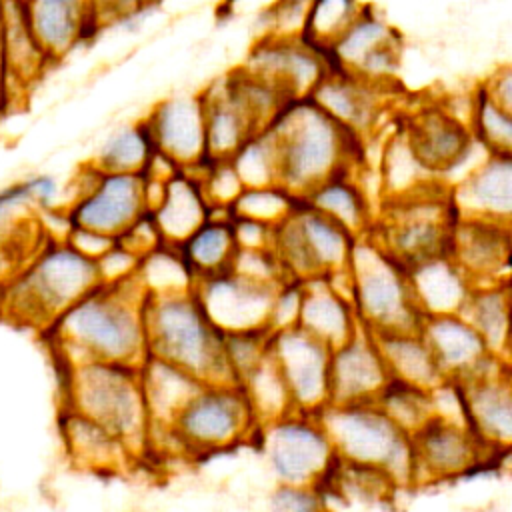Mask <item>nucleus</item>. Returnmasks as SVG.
I'll return each instance as SVG.
<instances>
[{"label":"nucleus","instance_id":"1","mask_svg":"<svg viewBox=\"0 0 512 512\" xmlns=\"http://www.w3.org/2000/svg\"><path fill=\"white\" fill-rule=\"evenodd\" d=\"M146 292L136 272L100 284L62 312L46 330L60 364L104 362L140 368L146 360Z\"/></svg>","mask_w":512,"mask_h":512},{"label":"nucleus","instance_id":"2","mask_svg":"<svg viewBox=\"0 0 512 512\" xmlns=\"http://www.w3.org/2000/svg\"><path fill=\"white\" fill-rule=\"evenodd\" d=\"M102 284L96 260L64 238L38 242L0 282V312L42 332L72 304Z\"/></svg>","mask_w":512,"mask_h":512},{"label":"nucleus","instance_id":"3","mask_svg":"<svg viewBox=\"0 0 512 512\" xmlns=\"http://www.w3.org/2000/svg\"><path fill=\"white\" fill-rule=\"evenodd\" d=\"M278 162V186L304 200L326 180L346 174L354 158L352 130L310 98L290 102L268 126Z\"/></svg>","mask_w":512,"mask_h":512},{"label":"nucleus","instance_id":"4","mask_svg":"<svg viewBox=\"0 0 512 512\" xmlns=\"http://www.w3.org/2000/svg\"><path fill=\"white\" fill-rule=\"evenodd\" d=\"M146 356L162 360L202 384H234L224 334L206 316L194 288L146 296ZM238 384V382H236Z\"/></svg>","mask_w":512,"mask_h":512},{"label":"nucleus","instance_id":"5","mask_svg":"<svg viewBox=\"0 0 512 512\" xmlns=\"http://www.w3.org/2000/svg\"><path fill=\"white\" fill-rule=\"evenodd\" d=\"M64 368L62 406L70 408L114 434L128 452L146 442L150 432L140 368L82 362Z\"/></svg>","mask_w":512,"mask_h":512},{"label":"nucleus","instance_id":"6","mask_svg":"<svg viewBox=\"0 0 512 512\" xmlns=\"http://www.w3.org/2000/svg\"><path fill=\"white\" fill-rule=\"evenodd\" d=\"M346 278L350 302L364 330L370 334L420 330L424 318L416 308L408 270L370 236L354 242Z\"/></svg>","mask_w":512,"mask_h":512},{"label":"nucleus","instance_id":"7","mask_svg":"<svg viewBox=\"0 0 512 512\" xmlns=\"http://www.w3.org/2000/svg\"><path fill=\"white\" fill-rule=\"evenodd\" d=\"M456 218L450 192L432 182L406 196L386 198L366 236L408 270L448 254Z\"/></svg>","mask_w":512,"mask_h":512},{"label":"nucleus","instance_id":"8","mask_svg":"<svg viewBox=\"0 0 512 512\" xmlns=\"http://www.w3.org/2000/svg\"><path fill=\"white\" fill-rule=\"evenodd\" d=\"M316 418L340 460L376 468L392 480L412 478L410 436L376 402L324 406Z\"/></svg>","mask_w":512,"mask_h":512},{"label":"nucleus","instance_id":"9","mask_svg":"<svg viewBox=\"0 0 512 512\" xmlns=\"http://www.w3.org/2000/svg\"><path fill=\"white\" fill-rule=\"evenodd\" d=\"M356 240L338 222L300 200L274 228L270 250L288 282H306L344 272Z\"/></svg>","mask_w":512,"mask_h":512},{"label":"nucleus","instance_id":"10","mask_svg":"<svg viewBox=\"0 0 512 512\" xmlns=\"http://www.w3.org/2000/svg\"><path fill=\"white\" fill-rule=\"evenodd\" d=\"M148 212L144 174H110L88 164L64 220L66 230L82 228L118 240Z\"/></svg>","mask_w":512,"mask_h":512},{"label":"nucleus","instance_id":"11","mask_svg":"<svg viewBox=\"0 0 512 512\" xmlns=\"http://www.w3.org/2000/svg\"><path fill=\"white\" fill-rule=\"evenodd\" d=\"M260 428L240 384H204L176 414L168 432L188 450H218Z\"/></svg>","mask_w":512,"mask_h":512},{"label":"nucleus","instance_id":"12","mask_svg":"<svg viewBox=\"0 0 512 512\" xmlns=\"http://www.w3.org/2000/svg\"><path fill=\"white\" fill-rule=\"evenodd\" d=\"M262 432L270 466L292 488L322 480L336 454L316 414H288Z\"/></svg>","mask_w":512,"mask_h":512},{"label":"nucleus","instance_id":"13","mask_svg":"<svg viewBox=\"0 0 512 512\" xmlns=\"http://www.w3.org/2000/svg\"><path fill=\"white\" fill-rule=\"evenodd\" d=\"M454 388L462 424L482 448L508 450L512 436V388L508 360L492 358L476 374L448 382Z\"/></svg>","mask_w":512,"mask_h":512},{"label":"nucleus","instance_id":"14","mask_svg":"<svg viewBox=\"0 0 512 512\" xmlns=\"http://www.w3.org/2000/svg\"><path fill=\"white\" fill-rule=\"evenodd\" d=\"M282 284L256 282L226 270L222 274L198 280L194 292L222 334L270 332V318Z\"/></svg>","mask_w":512,"mask_h":512},{"label":"nucleus","instance_id":"15","mask_svg":"<svg viewBox=\"0 0 512 512\" xmlns=\"http://www.w3.org/2000/svg\"><path fill=\"white\" fill-rule=\"evenodd\" d=\"M268 352L284 380L294 412L318 414L328 406L330 352L298 326L270 332Z\"/></svg>","mask_w":512,"mask_h":512},{"label":"nucleus","instance_id":"16","mask_svg":"<svg viewBox=\"0 0 512 512\" xmlns=\"http://www.w3.org/2000/svg\"><path fill=\"white\" fill-rule=\"evenodd\" d=\"M328 50L338 62V72L380 88L400 66V36L366 6Z\"/></svg>","mask_w":512,"mask_h":512},{"label":"nucleus","instance_id":"17","mask_svg":"<svg viewBox=\"0 0 512 512\" xmlns=\"http://www.w3.org/2000/svg\"><path fill=\"white\" fill-rule=\"evenodd\" d=\"M154 152L176 168L206 162L204 100L198 94H176L160 100L144 120Z\"/></svg>","mask_w":512,"mask_h":512},{"label":"nucleus","instance_id":"18","mask_svg":"<svg viewBox=\"0 0 512 512\" xmlns=\"http://www.w3.org/2000/svg\"><path fill=\"white\" fill-rule=\"evenodd\" d=\"M244 70L268 80L288 102L310 98L330 72L322 54L304 40L276 36H266L254 48Z\"/></svg>","mask_w":512,"mask_h":512},{"label":"nucleus","instance_id":"19","mask_svg":"<svg viewBox=\"0 0 512 512\" xmlns=\"http://www.w3.org/2000/svg\"><path fill=\"white\" fill-rule=\"evenodd\" d=\"M390 374L374 336L362 326L342 346L330 352L328 406L376 402Z\"/></svg>","mask_w":512,"mask_h":512},{"label":"nucleus","instance_id":"20","mask_svg":"<svg viewBox=\"0 0 512 512\" xmlns=\"http://www.w3.org/2000/svg\"><path fill=\"white\" fill-rule=\"evenodd\" d=\"M448 256L474 288L508 282L510 224L458 216Z\"/></svg>","mask_w":512,"mask_h":512},{"label":"nucleus","instance_id":"21","mask_svg":"<svg viewBox=\"0 0 512 512\" xmlns=\"http://www.w3.org/2000/svg\"><path fill=\"white\" fill-rule=\"evenodd\" d=\"M412 478H448L466 472L482 458V444L470 430L442 414H434L412 436Z\"/></svg>","mask_w":512,"mask_h":512},{"label":"nucleus","instance_id":"22","mask_svg":"<svg viewBox=\"0 0 512 512\" xmlns=\"http://www.w3.org/2000/svg\"><path fill=\"white\" fill-rule=\"evenodd\" d=\"M402 134L420 166L432 176L460 166L474 146L470 128L458 116L432 106L416 112Z\"/></svg>","mask_w":512,"mask_h":512},{"label":"nucleus","instance_id":"23","mask_svg":"<svg viewBox=\"0 0 512 512\" xmlns=\"http://www.w3.org/2000/svg\"><path fill=\"white\" fill-rule=\"evenodd\" d=\"M418 332L446 382L464 380L498 358L460 314L428 316Z\"/></svg>","mask_w":512,"mask_h":512},{"label":"nucleus","instance_id":"24","mask_svg":"<svg viewBox=\"0 0 512 512\" xmlns=\"http://www.w3.org/2000/svg\"><path fill=\"white\" fill-rule=\"evenodd\" d=\"M2 12V98L24 96L52 64L34 38L24 2H0Z\"/></svg>","mask_w":512,"mask_h":512},{"label":"nucleus","instance_id":"25","mask_svg":"<svg viewBox=\"0 0 512 512\" xmlns=\"http://www.w3.org/2000/svg\"><path fill=\"white\" fill-rule=\"evenodd\" d=\"M34 38L52 64L62 60L100 26L96 4L74 0L24 2Z\"/></svg>","mask_w":512,"mask_h":512},{"label":"nucleus","instance_id":"26","mask_svg":"<svg viewBox=\"0 0 512 512\" xmlns=\"http://www.w3.org/2000/svg\"><path fill=\"white\" fill-rule=\"evenodd\" d=\"M296 326L334 350L348 342L360 328L346 290L330 278L300 282V306Z\"/></svg>","mask_w":512,"mask_h":512},{"label":"nucleus","instance_id":"27","mask_svg":"<svg viewBox=\"0 0 512 512\" xmlns=\"http://www.w3.org/2000/svg\"><path fill=\"white\" fill-rule=\"evenodd\" d=\"M204 122H206V162H224L262 128L240 98L234 80L226 78L218 88L208 90L204 96Z\"/></svg>","mask_w":512,"mask_h":512},{"label":"nucleus","instance_id":"28","mask_svg":"<svg viewBox=\"0 0 512 512\" xmlns=\"http://www.w3.org/2000/svg\"><path fill=\"white\" fill-rule=\"evenodd\" d=\"M458 216L484 218L510 224L512 212V160L488 154L450 194Z\"/></svg>","mask_w":512,"mask_h":512},{"label":"nucleus","instance_id":"29","mask_svg":"<svg viewBox=\"0 0 512 512\" xmlns=\"http://www.w3.org/2000/svg\"><path fill=\"white\" fill-rule=\"evenodd\" d=\"M200 180L184 172H176L166 180L160 200L150 210V218L160 234L162 246H182L212 214Z\"/></svg>","mask_w":512,"mask_h":512},{"label":"nucleus","instance_id":"30","mask_svg":"<svg viewBox=\"0 0 512 512\" xmlns=\"http://www.w3.org/2000/svg\"><path fill=\"white\" fill-rule=\"evenodd\" d=\"M408 280L422 318L460 314L474 288L448 254L408 268Z\"/></svg>","mask_w":512,"mask_h":512},{"label":"nucleus","instance_id":"31","mask_svg":"<svg viewBox=\"0 0 512 512\" xmlns=\"http://www.w3.org/2000/svg\"><path fill=\"white\" fill-rule=\"evenodd\" d=\"M58 428L64 450L76 466L114 470L130 456L128 448L114 434L70 408H60Z\"/></svg>","mask_w":512,"mask_h":512},{"label":"nucleus","instance_id":"32","mask_svg":"<svg viewBox=\"0 0 512 512\" xmlns=\"http://www.w3.org/2000/svg\"><path fill=\"white\" fill-rule=\"evenodd\" d=\"M372 336L390 380L424 392H434L446 382L420 332H382Z\"/></svg>","mask_w":512,"mask_h":512},{"label":"nucleus","instance_id":"33","mask_svg":"<svg viewBox=\"0 0 512 512\" xmlns=\"http://www.w3.org/2000/svg\"><path fill=\"white\" fill-rule=\"evenodd\" d=\"M376 88L374 84L352 78L344 72H328L310 100L318 104L338 124L358 134L376 114Z\"/></svg>","mask_w":512,"mask_h":512},{"label":"nucleus","instance_id":"34","mask_svg":"<svg viewBox=\"0 0 512 512\" xmlns=\"http://www.w3.org/2000/svg\"><path fill=\"white\" fill-rule=\"evenodd\" d=\"M304 202L338 222L352 236L362 238L374 224L368 192L348 174H338L314 188Z\"/></svg>","mask_w":512,"mask_h":512},{"label":"nucleus","instance_id":"35","mask_svg":"<svg viewBox=\"0 0 512 512\" xmlns=\"http://www.w3.org/2000/svg\"><path fill=\"white\" fill-rule=\"evenodd\" d=\"M194 282L230 270L238 250L232 220L208 218L182 246L176 248Z\"/></svg>","mask_w":512,"mask_h":512},{"label":"nucleus","instance_id":"36","mask_svg":"<svg viewBox=\"0 0 512 512\" xmlns=\"http://www.w3.org/2000/svg\"><path fill=\"white\" fill-rule=\"evenodd\" d=\"M460 316L482 336L488 350L508 360L510 326V288L508 282L472 288Z\"/></svg>","mask_w":512,"mask_h":512},{"label":"nucleus","instance_id":"37","mask_svg":"<svg viewBox=\"0 0 512 512\" xmlns=\"http://www.w3.org/2000/svg\"><path fill=\"white\" fill-rule=\"evenodd\" d=\"M154 154L144 120L114 128L100 144L92 168L110 174H144Z\"/></svg>","mask_w":512,"mask_h":512},{"label":"nucleus","instance_id":"38","mask_svg":"<svg viewBox=\"0 0 512 512\" xmlns=\"http://www.w3.org/2000/svg\"><path fill=\"white\" fill-rule=\"evenodd\" d=\"M470 132L474 142H480L488 154L510 156L512 110L492 100L482 84L476 88L470 104Z\"/></svg>","mask_w":512,"mask_h":512},{"label":"nucleus","instance_id":"39","mask_svg":"<svg viewBox=\"0 0 512 512\" xmlns=\"http://www.w3.org/2000/svg\"><path fill=\"white\" fill-rule=\"evenodd\" d=\"M244 188L278 186L276 148L268 128L252 136L230 160Z\"/></svg>","mask_w":512,"mask_h":512},{"label":"nucleus","instance_id":"40","mask_svg":"<svg viewBox=\"0 0 512 512\" xmlns=\"http://www.w3.org/2000/svg\"><path fill=\"white\" fill-rule=\"evenodd\" d=\"M300 200L286 192L282 186L244 188L234 204L228 208L234 218L252 220L276 228L290 216Z\"/></svg>","mask_w":512,"mask_h":512},{"label":"nucleus","instance_id":"41","mask_svg":"<svg viewBox=\"0 0 512 512\" xmlns=\"http://www.w3.org/2000/svg\"><path fill=\"white\" fill-rule=\"evenodd\" d=\"M364 4L354 2H318L308 6L304 30L300 40L312 48L324 46L330 48L346 28L360 16Z\"/></svg>","mask_w":512,"mask_h":512},{"label":"nucleus","instance_id":"42","mask_svg":"<svg viewBox=\"0 0 512 512\" xmlns=\"http://www.w3.org/2000/svg\"><path fill=\"white\" fill-rule=\"evenodd\" d=\"M58 196V182L48 174H34L0 188V222L26 206H50Z\"/></svg>","mask_w":512,"mask_h":512},{"label":"nucleus","instance_id":"43","mask_svg":"<svg viewBox=\"0 0 512 512\" xmlns=\"http://www.w3.org/2000/svg\"><path fill=\"white\" fill-rule=\"evenodd\" d=\"M482 88L488 92L492 100H496L500 106L512 110V72L508 66H500L492 72L488 82L482 84Z\"/></svg>","mask_w":512,"mask_h":512},{"label":"nucleus","instance_id":"44","mask_svg":"<svg viewBox=\"0 0 512 512\" xmlns=\"http://www.w3.org/2000/svg\"><path fill=\"white\" fill-rule=\"evenodd\" d=\"M0 100L4 104V98H2V12H0Z\"/></svg>","mask_w":512,"mask_h":512},{"label":"nucleus","instance_id":"45","mask_svg":"<svg viewBox=\"0 0 512 512\" xmlns=\"http://www.w3.org/2000/svg\"><path fill=\"white\" fill-rule=\"evenodd\" d=\"M0 106H2V100H0Z\"/></svg>","mask_w":512,"mask_h":512},{"label":"nucleus","instance_id":"46","mask_svg":"<svg viewBox=\"0 0 512 512\" xmlns=\"http://www.w3.org/2000/svg\"><path fill=\"white\" fill-rule=\"evenodd\" d=\"M0 512H2V510H0Z\"/></svg>","mask_w":512,"mask_h":512}]
</instances>
